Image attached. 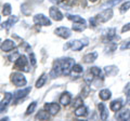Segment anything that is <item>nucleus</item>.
<instances>
[{
	"label": "nucleus",
	"mask_w": 130,
	"mask_h": 121,
	"mask_svg": "<svg viewBox=\"0 0 130 121\" xmlns=\"http://www.w3.org/2000/svg\"><path fill=\"white\" fill-rule=\"evenodd\" d=\"M75 64V61L70 57H65V58H60L54 63L53 69L51 71V77L55 78L59 77L61 75H70V72L72 71V68Z\"/></svg>",
	"instance_id": "1"
},
{
	"label": "nucleus",
	"mask_w": 130,
	"mask_h": 121,
	"mask_svg": "<svg viewBox=\"0 0 130 121\" xmlns=\"http://www.w3.org/2000/svg\"><path fill=\"white\" fill-rule=\"evenodd\" d=\"M11 81L16 87H23L27 83V80L22 72H13L11 75Z\"/></svg>",
	"instance_id": "2"
},
{
	"label": "nucleus",
	"mask_w": 130,
	"mask_h": 121,
	"mask_svg": "<svg viewBox=\"0 0 130 121\" xmlns=\"http://www.w3.org/2000/svg\"><path fill=\"white\" fill-rule=\"evenodd\" d=\"M15 67L18 69H21L24 71H29V69H28V59L25 55L19 56V58L15 61Z\"/></svg>",
	"instance_id": "3"
},
{
	"label": "nucleus",
	"mask_w": 130,
	"mask_h": 121,
	"mask_svg": "<svg viewBox=\"0 0 130 121\" xmlns=\"http://www.w3.org/2000/svg\"><path fill=\"white\" fill-rule=\"evenodd\" d=\"M113 16V10L112 9H105L104 11H102L101 13H99L96 15V21L100 23H105L109 21Z\"/></svg>",
	"instance_id": "4"
},
{
	"label": "nucleus",
	"mask_w": 130,
	"mask_h": 121,
	"mask_svg": "<svg viewBox=\"0 0 130 121\" xmlns=\"http://www.w3.org/2000/svg\"><path fill=\"white\" fill-rule=\"evenodd\" d=\"M34 23L40 26H50L51 21L43 14H36L34 16Z\"/></svg>",
	"instance_id": "5"
},
{
	"label": "nucleus",
	"mask_w": 130,
	"mask_h": 121,
	"mask_svg": "<svg viewBox=\"0 0 130 121\" xmlns=\"http://www.w3.org/2000/svg\"><path fill=\"white\" fill-rule=\"evenodd\" d=\"M49 14H50L51 18H53L54 21H62L63 19V14L56 7H51L49 9Z\"/></svg>",
	"instance_id": "6"
},
{
	"label": "nucleus",
	"mask_w": 130,
	"mask_h": 121,
	"mask_svg": "<svg viewBox=\"0 0 130 121\" xmlns=\"http://www.w3.org/2000/svg\"><path fill=\"white\" fill-rule=\"evenodd\" d=\"M12 98H13V94H11V93H9V92H7V93L5 94V97H3V99L1 100V103H0V112L5 111V109L8 107V105L10 104Z\"/></svg>",
	"instance_id": "7"
},
{
	"label": "nucleus",
	"mask_w": 130,
	"mask_h": 121,
	"mask_svg": "<svg viewBox=\"0 0 130 121\" xmlns=\"http://www.w3.org/2000/svg\"><path fill=\"white\" fill-rule=\"evenodd\" d=\"M64 48H65V49L71 48V49L74 50V51H80L84 48V44H83V42H81V41H79V40H73V41L68 42Z\"/></svg>",
	"instance_id": "8"
},
{
	"label": "nucleus",
	"mask_w": 130,
	"mask_h": 121,
	"mask_svg": "<svg viewBox=\"0 0 130 121\" xmlns=\"http://www.w3.org/2000/svg\"><path fill=\"white\" fill-rule=\"evenodd\" d=\"M54 33L60 36L61 38H64V39H67V38H70L71 37V30L68 29V28L66 27H59V28H56V29L54 30Z\"/></svg>",
	"instance_id": "9"
},
{
	"label": "nucleus",
	"mask_w": 130,
	"mask_h": 121,
	"mask_svg": "<svg viewBox=\"0 0 130 121\" xmlns=\"http://www.w3.org/2000/svg\"><path fill=\"white\" fill-rule=\"evenodd\" d=\"M44 108L50 115H56L60 110V106L56 103H47L44 105Z\"/></svg>",
	"instance_id": "10"
},
{
	"label": "nucleus",
	"mask_w": 130,
	"mask_h": 121,
	"mask_svg": "<svg viewBox=\"0 0 130 121\" xmlns=\"http://www.w3.org/2000/svg\"><path fill=\"white\" fill-rule=\"evenodd\" d=\"M31 91V89L28 87V88H25V89H22V90H18V91H15L14 92V94H13V97L15 100H18V99H21L23 97H25V96L29 93V92Z\"/></svg>",
	"instance_id": "11"
},
{
	"label": "nucleus",
	"mask_w": 130,
	"mask_h": 121,
	"mask_svg": "<svg viewBox=\"0 0 130 121\" xmlns=\"http://www.w3.org/2000/svg\"><path fill=\"white\" fill-rule=\"evenodd\" d=\"M0 48H1L2 51L9 52V51L13 50L14 48H15V43H14V41H12V40L8 39V40H5V41L2 42V44H1V47H0Z\"/></svg>",
	"instance_id": "12"
},
{
	"label": "nucleus",
	"mask_w": 130,
	"mask_h": 121,
	"mask_svg": "<svg viewBox=\"0 0 130 121\" xmlns=\"http://www.w3.org/2000/svg\"><path fill=\"white\" fill-rule=\"evenodd\" d=\"M71 100H72V95L70 92H64L60 97V103L64 105V106H67V105L71 103Z\"/></svg>",
	"instance_id": "13"
},
{
	"label": "nucleus",
	"mask_w": 130,
	"mask_h": 121,
	"mask_svg": "<svg viewBox=\"0 0 130 121\" xmlns=\"http://www.w3.org/2000/svg\"><path fill=\"white\" fill-rule=\"evenodd\" d=\"M18 21H19L18 16H15V15H13V16H10V18L8 19V21H6L5 23L2 24V27L5 28V29H9V28H11Z\"/></svg>",
	"instance_id": "14"
},
{
	"label": "nucleus",
	"mask_w": 130,
	"mask_h": 121,
	"mask_svg": "<svg viewBox=\"0 0 130 121\" xmlns=\"http://www.w3.org/2000/svg\"><path fill=\"white\" fill-rule=\"evenodd\" d=\"M99 109H100L101 119H102V120H106L108 118V110H107L106 106H105L103 103H100L99 104Z\"/></svg>",
	"instance_id": "15"
},
{
	"label": "nucleus",
	"mask_w": 130,
	"mask_h": 121,
	"mask_svg": "<svg viewBox=\"0 0 130 121\" xmlns=\"http://www.w3.org/2000/svg\"><path fill=\"white\" fill-rule=\"evenodd\" d=\"M121 107H123V102H121V99H115L113 100L109 105V108H111V110L113 111H119L121 109Z\"/></svg>",
	"instance_id": "16"
},
{
	"label": "nucleus",
	"mask_w": 130,
	"mask_h": 121,
	"mask_svg": "<svg viewBox=\"0 0 130 121\" xmlns=\"http://www.w3.org/2000/svg\"><path fill=\"white\" fill-rule=\"evenodd\" d=\"M75 115L77 117H86L88 115V109L86 106H84V105H80L79 107L76 108L75 110Z\"/></svg>",
	"instance_id": "17"
},
{
	"label": "nucleus",
	"mask_w": 130,
	"mask_h": 121,
	"mask_svg": "<svg viewBox=\"0 0 130 121\" xmlns=\"http://www.w3.org/2000/svg\"><path fill=\"white\" fill-rule=\"evenodd\" d=\"M116 119L118 120H129L130 119V109H125L124 111H119L116 115Z\"/></svg>",
	"instance_id": "18"
},
{
	"label": "nucleus",
	"mask_w": 130,
	"mask_h": 121,
	"mask_svg": "<svg viewBox=\"0 0 130 121\" xmlns=\"http://www.w3.org/2000/svg\"><path fill=\"white\" fill-rule=\"evenodd\" d=\"M98 57V53L96 52H91V53H88L84 56V62L85 63H92V62H94V61Z\"/></svg>",
	"instance_id": "19"
},
{
	"label": "nucleus",
	"mask_w": 130,
	"mask_h": 121,
	"mask_svg": "<svg viewBox=\"0 0 130 121\" xmlns=\"http://www.w3.org/2000/svg\"><path fill=\"white\" fill-rule=\"evenodd\" d=\"M99 96H100V98L102 100H107V99L111 98L112 93H111V91H109L108 89H103V90L100 91Z\"/></svg>",
	"instance_id": "20"
},
{
	"label": "nucleus",
	"mask_w": 130,
	"mask_h": 121,
	"mask_svg": "<svg viewBox=\"0 0 130 121\" xmlns=\"http://www.w3.org/2000/svg\"><path fill=\"white\" fill-rule=\"evenodd\" d=\"M67 18L71 19V21L75 22V23H80V24H84V25H86V21L79 16V15H72V14H67Z\"/></svg>",
	"instance_id": "21"
},
{
	"label": "nucleus",
	"mask_w": 130,
	"mask_h": 121,
	"mask_svg": "<svg viewBox=\"0 0 130 121\" xmlns=\"http://www.w3.org/2000/svg\"><path fill=\"white\" fill-rule=\"evenodd\" d=\"M104 70L107 76H115L118 74V69H117L116 66H107L104 68Z\"/></svg>",
	"instance_id": "22"
},
{
	"label": "nucleus",
	"mask_w": 130,
	"mask_h": 121,
	"mask_svg": "<svg viewBox=\"0 0 130 121\" xmlns=\"http://www.w3.org/2000/svg\"><path fill=\"white\" fill-rule=\"evenodd\" d=\"M47 81V75L46 74H42L41 76L39 77V79L37 80V82H36V87L37 88H41L44 86V83Z\"/></svg>",
	"instance_id": "23"
},
{
	"label": "nucleus",
	"mask_w": 130,
	"mask_h": 121,
	"mask_svg": "<svg viewBox=\"0 0 130 121\" xmlns=\"http://www.w3.org/2000/svg\"><path fill=\"white\" fill-rule=\"evenodd\" d=\"M49 112L48 111H44V110H40L37 115H36V119H39V120H47L49 118Z\"/></svg>",
	"instance_id": "24"
},
{
	"label": "nucleus",
	"mask_w": 130,
	"mask_h": 121,
	"mask_svg": "<svg viewBox=\"0 0 130 121\" xmlns=\"http://www.w3.org/2000/svg\"><path fill=\"white\" fill-rule=\"evenodd\" d=\"M2 14L5 15V16H8V15L11 14V5H10V3H6V5L3 6Z\"/></svg>",
	"instance_id": "25"
},
{
	"label": "nucleus",
	"mask_w": 130,
	"mask_h": 121,
	"mask_svg": "<svg viewBox=\"0 0 130 121\" xmlns=\"http://www.w3.org/2000/svg\"><path fill=\"white\" fill-rule=\"evenodd\" d=\"M129 9H130V0H129V1H126L125 3H123L119 10H120L121 13H125V12H127Z\"/></svg>",
	"instance_id": "26"
},
{
	"label": "nucleus",
	"mask_w": 130,
	"mask_h": 121,
	"mask_svg": "<svg viewBox=\"0 0 130 121\" xmlns=\"http://www.w3.org/2000/svg\"><path fill=\"white\" fill-rule=\"evenodd\" d=\"M90 72L93 76H95V77H101V69L99 67H91Z\"/></svg>",
	"instance_id": "27"
},
{
	"label": "nucleus",
	"mask_w": 130,
	"mask_h": 121,
	"mask_svg": "<svg viewBox=\"0 0 130 121\" xmlns=\"http://www.w3.org/2000/svg\"><path fill=\"white\" fill-rule=\"evenodd\" d=\"M85 28H86V26H85L84 24H80V23H76L73 25V29L76 30V31H83Z\"/></svg>",
	"instance_id": "28"
},
{
	"label": "nucleus",
	"mask_w": 130,
	"mask_h": 121,
	"mask_svg": "<svg viewBox=\"0 0 130 121\" xmlns=\"http://www.w3.org/2000/svg\"><path fill=\"white\" fill-rule=\"evenodd\" d=\"M36 106H37V103H36V102L30 103V105L28 106L27 110H26V115H30V114H32V112H34V110H35V108H36Z\"/></svg>",
	"instance_id": "29"
},
{
	"label": "nucleus",
	"mask_w": 130,
	"mask_h": 121,
	"mask_svg": "<svg viewBox=\"0 0 130 121\" xmlns=\"http://www.w3.org/2000/svg\"><path fill=\"white\" fill-rule=\"evenodd\" d=\"M116 48H117V44H116V43H114V42H108V46L105 48V51H106V52H113V51L116 50Z\"/></svg>",
	"instance_id": "30"
},
{
	"label": "nucleus",
	"mask_w": 130,
	"mask_h": 121,
	"mask_svg": "<svg viewBox=\"0 0 130 121\" xmlns=\"http://www.w3.org/2000/svg\"><path fill=\"white\" fill-rule=\"evenodd\" d=\"M72 70L74 71V72H77V74H80V72L84 71V68H83V66H81V65H78V64H74V66H73Z\"/></svg>",
	"instance_id": "31"
},
{
	"label": "nucleus",
	"mask_w": 130,
	"mask_h": 121,
	"mask_svg": "<svg viewBox=\"0 0 130 121\" xmlns=\"http://www.w3.org/2000/svg\"><path fill=\"white\" fill-rule=\"evenodd\" d=\"M120 1H123V0H109V1H107L104 6H109V7H112V6H116V5H118V3H119Z\"/></svg>",
	"instance_id": "32"
},
{
	"label": "nucleus",
	"mask_w": 130,
	"mask_h": 121,
	"mask_svg": "<svg viewBox=\"0 0 130 121\" xmlns=\"http://www.w3.org/2000/svg\"><path fill=\"white\" fill-rule=\"evenodd\" d=\"M29 61H30V64L32 66H35L36 65V57H35V54L34 53H30V55H29Z\"/></svg>",
	"instance_id": "33"
},
{
	"label": "nucleus",
	"mask_w": 130,
	"mask_h": 121,
	"mask_svg": "<svg viewBox=\"0 0 130 121\" xmlns=\"http://www.w3.org/2000/svg\"><path fill=\"white\" fill-rule=\"evenodd\" d=\"M129 30H130V23L126 24V25H124L123 28H121V31H123V33H125V31H129Z\"/></svg>",
	"instance_id": "34"
},
{
	"label": "nucleus",
	"mask_w": 130,
	"mask_h": 121,
	"mask_svg": "<svg viewBox=\"0 0 130 121\" xmlns=\"http://www.w3.org/2000/svg\"><path fill=\"white\" fill-rule=\"evenodd\" d=\"M121 50H125V49H130V41H127L126 43H124L123 46L120 47Z\"/></svg>",
	"instance_id": "35"
},
{
	"label": "nucleus",
	"mask_w": 130,
	"mask_h": 121,
	"mask_svg": "<svg viewBox=\"0 0 130 121\" xmlns=\"http://www.w3.org/2000/svg\"><path fill=\"white\" fill-rule=\"evenodd\" d=\"M126 94H127V98H128V102L130 103V84H128L127 89H126Z\"/></svg>",
	"instance_id": "36"
},
{
	"label": "nucleus",
	"mask_w": 130,
	"mask_h": 121,
	"mask_svg": "<svg viewBox=\"0 0 130 121\" xmlns=\"http://www.w3.org/2000/svg\"><path fill=\"white\" fill-rule=\"evenodd\" d=\"M90 1H92V2H94V1H96V0H90Z\"/></svg>",
	"instance_id": "37"
},
{
	"label": "nucleus",
	"mask_w": 130,
	"mask_h": 121,
	"mask_svg": "<svg viewBox=\"0 0 130 121\" xmlns=\"http://www.w3.org/2000/svg\"><path fill=\"white\" fill-rule=\"evenodd\" d=\"M0 19H1V16H0Z\"/></svg>",
	"instance_id": "38"
}]
</instances>
